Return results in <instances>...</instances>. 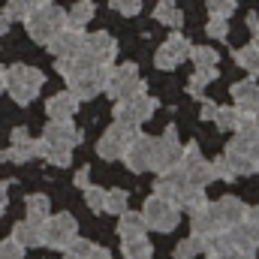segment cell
I'll list each match as a JSON object with an SVG mask.
<instances>
[{
	"label": "cell",
	"mask_w": 259,
	"mask_h": 259,
	"mask_svg": "<svg viewBox=\"0 0 259 259\" xmlns=\"http://www.w3.org/2000/svg\"><path fill=\"white\" fill-rule=\"evenodd\" d=\"M55 69L66 78V91L78 100H94L103 94V84L109 78L112 64H94L88 55H75L72 61H55Z\"/></svg>",
	"instance_id": "cell-1"
},
{
	"label": "cell",
	"mask_w": 259,
	"mask_h": 259,
	"mask_svg": "<svg viewBox=\"0 0 259 259\" xmlns=\"http://www.w3.org/2000/svg\"><path fill=\"white\" fill-rule=\"evenodd\" d=\"M46 84V75L36 69V66H27V64H12L6 69V91L9 97L18 103V106H30L39 91Z\"/></svg>",
	"instance_id": "cell-2"
},
{
	"label": "cell",
	"mask_w": 259,
	"mask_h": 259,
	"mask_svg": "<svg viewBox=\"0 0 259 259\" xmlns=\"http://www.w3.org/2000/svg\"><path fill=\"white\" fill-rule=\"evenodd\" d=\"M64 9L61 6H55V0L52 3H42V6H36L27 18H24V27H27V36L33 39V42H39V46H46L61 27H64Z\"/></svg>",
	"instance_id": "cell-3"
},
{
	"label": "cell",
	"mask_w": 259,
	"mask_h": 259,
	"mask_svg": "<svg viewBox=\"0 0 259 259\" xmlns=\"http://www.w3.org/2000/svg\"><path fill=\"white\" fill-rule=\"evenodd\" d=\"M103 91L118 103V100H127V97H136L145 91V78L139 75V66L136 64H121L109 69V78L103 84Z\"/></svg>",
	"instance_id": "cell-4"
},
{
	"label": "cell",
	"mask_w": 259,
	"mask_h": 259,
	"mask_svg": "<svg viewBox=\"0 0 259 259\" xmlns=\"http://www.w3.org/2000/svg\"><path fill=\"white\" fill-rule=\"evenodd\" d=\"M39 235H42V244L52 247V250H64L66 244L78 235V223L69 211L61 214H49L42 223H39Z\"/></svg>",
	"instance_id": "cell-5"
},
{
	"label": "cell",
	"mask_w": 259,
	"mask_h": 259,
	"mask_svg": "<svg viewBox=\"0 0 259 259\" xmlns=\"http://www.w3.org/2000/svg\"><path fill=\"white\" fill-rule=\"evenodd\" d=\"M142 217H145V223H148V229H154V232H172L175 226H178V220H181V208L175 205V202H169V199H163V196H148L145 199V208H142Z\"/></svg>",
	"instance_id": "cell-6"
},
{
	"label": "cell",
	"mask_w": 259,
	"mask_h": 259,
	"mask_svg": "<svg viewBox=\"0 0 259 259\" xmlns=\"http://www.w3.org/2000/svg\"><path fill=\"white\" fill-rule=\"evenodd\" d=\"M223 157H226V163L235 169V175H256L259 172V148H256L253 139L232 136V142L226 145Z\"/></svg>",
	"instance_id": "cell-7"
},
{
	"label": "cell",
	"mask_w": 259,
	"mask_h": 259,
	"mask_svg": "<svg viewBox=\"0 0 259 259\" xmlns=\"http://www.w3.org/2000/svg\"><path fill=\"white\" fill-rule=\"evenodd\" d=\"M157 106H160V103L142 91V94H136V97L118 100V106H115V112H112V115H115V121H121V124H130V127H142L145 121H151V118H154Z\"/></svg>",
	"instance_id": "cell-8"
},
{
	"label": "cell",
	"mask_w": 259,
	"mask_h": 259,
	"mask_svg": "<svg viewBox=\"0 0 259 259\" xmlns=\"http://www.w3.org/2000/svg\"><path fill=\"white\" fill-rule=\"evenodd\" d=\"M136 133H139V127H130V124L115 121L112 127L100 136V142H97V157H100V160H106V163L121 160V154L127 151V145L133 142V136H136Z\"/></svg>",
	"instance_id": "cell-9"
},
{
	"label": "cell",
	"mask_w": 259,
	"mask_h": 259,
	"mask_svg": "<svg viewBox=\"0 0 259 259\" xmlns=\"http://www.w3.org/2000/svg\"><path fill=\"white\" fill-rule=\"evenodd\" d=\"M178 166L184 169L187 184H193V187H208V184L214 181L211 160H205V157H202V151H199V145H196V142H190V145H184V148H181V163H178Z\"/></svg>",
	"instance_id": "cell-10"
},
{
	"label": "cell",
	"mask_w": 259,
	"mask_h": 259,
	"mask_svg": "<svg viewBox=\"0 0 259 259\" xmlns=\"http://www.w3.org/2000/svg\"><path fill=\"white\" fill-rule=\"evenodd\" d=\"M181 139H178V130L166 127L160 139H154V163H151V172H166L172 166L181 163Z\"/></svg>",
	"instance_id": "cell-11"
},
{
	"label": "cell",
	"mask_w": 259,
	"mask_h": 259,
	"mask_svg": "<svg viewBox=\"0 0 259 259\" xmlns=\"http://www.w3.org/2000/svg\"><path fill=\"white\" fill-rule=\"evenodd\" d=\"M190 49H193V42H190L184 33H172V36L157 49L154 66L163 69V72H172V69H178V66L184 64V61H190Z\"/></svg>",
	"instance_id": "cell-12"
},
{
	"label": "cell",
	"mask_w": 259,
	"mask_h": 259,
	"mask_svg": "<svg viewBox=\"0 0 259 259\" xmlns=\"http://www.w3.org/2000/svg\"><path fill=\"white\" fill-rule=\"evenodd\" d=\"M121 160H124V166H127L130 172H136V175L151 172V163H154V139L145 136V133H136L133 142L127 145V151L121 154Z\"/></svg>",
	"instance_id": "cell-13"
},
{
	"label": "cell",
	"mask_w": 259,
	"mask_h": 259,
	"mask_svg": "<svg viewBox=\"0 0 259 259\" xmlns=\"http://www.w3.org/2000/svg\"><path fill=\"white\" fill-rule=\"evenodd\" d=\"M81 55H88L94 64H112L118 58V39L106 30H97V33H84V42H81Z\"/></svg>",
	"instance_id": "cell-14"
},
{
	"label": "cell",
	"mask_w": 259,
	"mask_h": 259,
	"mask_svg": "<svg viewBox=\"0 0 259 259\" xmlns=\"http://www.w3.org/2000/svg\"><path fill=\"white\" fill-rule=\"evenodd\" d=\"M81 42H84V30H75V27H61L49 42H46V49L52 52V58L55 61H72L78 52H81Z\"/></svg>",
	"instance_id": "cell-15"
},
{
	"label": "cell",
	"mask_w": 259,
	"mask_h": 259,
	"mask_svg": "<svg viewBox=\"0 0 259 259\" xmlns=\"http://www.w3.org/2000/svg\"><path fill=\"white\" fill-rule=\"evenodd\" d=\"M39 157V142L27 136L24 127L12 130V145L6 151H0V163H27Z\"/></svg>",
	"instance_id": "cell-16"
},
{
	"label": "cell",
	"mask_w": 259,
	"mask_h": 259,
	"mask_svg": "<svg viewBox=\"0 0 259 259\" xmlns=\"http://www.w3.org/2000/svg\"><path fill=\"white\" fill-rule=\"evenodd\" d=\"M39 142H46V145H52V148L72 151V148L81 142V130L72 124V118H69V121H49L46 130H42V139H39Z\"/></svg>",
	"instance_id": "cell-17"
},
{
	"label": "cell",
	"mask_w": 259,
	"mask_h": 259,
	"mask_svg": "<svg viewBox=\"0 0 259 259\" xmlns=\"http://www.w3.org/2000/svg\"><path fill=\"white\" fill-rule=\"evenodd\" d=\"M244 202L238 199V196H223V199H217V202H208V211H211V217H214V223L220 226V229H229V226H235V223H241L244 220Z\"/></svg>",
	"instance_id": "cell-18"
},
{
	"label": "cell",
	"mask_w": 259,
	"mask_h": 259,
	"mask_svg": "<svg viewBox=\"0 0 259 259\" xmlns=\"http://www.w3.org/2000/svg\"><path fill=\"white\" fill-rule=\"evenodd\" d=\"M184 187H187V175H184L181 166L157 172V178H154V196H163L169 202H178V196L184 193Z\"/></svg>",
	"instance_id": "cell-19"
},
{
	"label": "cell",
	"mask_w": 259,
	"mask_h": 259,
	"mask_svg": "<svg viewBox=\"0 0 259 259\" xmlns=\"http://www.w3.org/2000/svg\"><path fill=\"white\" fill-rule=\"evenodd\" d=\"M226 235H229V241H232L235 250H241V253H253V256H256V250H259V223L241 220V223L229 226Z\"/></svg>",
	"instance_id": "cell-20"
},
{
	"label": "cell",
	"mask_w": 259,
	"mask_h": 259,
	"mask_svg": "<svg viewBox=\"0 0 259 259\" xmlns=\"http://www.w3.org/2000/svg\"><path fill=\"white\" fill-rule=\"evenodd\" d=\"M78 106H81V100H78L75 94H69V91H61V94L49 97V103H46L49 121H69V118L78 112Z\"/></svg>",
	"instance_id": "cell-21"
},
{
	"label": "cell",
	"mask_w": 259,
	"mask_h": 259,
	"mask_svg": "<svg viewBox=\"0 0 259 259\" xmlns=\"http://www.w3.org/2000/svg\"><path fill=\"white\" fill-rule=\"evenodd\" d=\"M232 103L244 112H259V84L253 81V75L232 84Z\"/></svg>",
	"instance_id": "cell-22"
},
{
	"label": "cell",
	"mask_w": 259,
	"mask_h": 259,
	"mask_svg": "<svg viewBox=\"0 0 259 259\" xmlns=\"http://www.w3.org/2000/svg\"><path fill=\"white\" fill-rule=\"evenodd\" d=\"M118 235L121 241H130V238H145L148 235V223L142 217V211H121L118 214Z\"/></svg>",
	"instance_id": "cell-23"
},
{
	"label": "cell",
	"mask_w": 259,
	"mask_h": 259,
	"mask_svg": "<svg viewBox=\"0 0 259 259\" xmlns=\"http://www.w3.org/2000/svg\"><path fill=\"white\" fill-rule=\"evenodd\" d=\"M94 12H97L94 0H78V3H72L69 9H64V21H66V27L84 30V27H88V21L94 18Z\"/></svg>",
	"instance_id": "cell-24"
},
{
	"label": "cell",
	"mask_w": 259,
	"mask_h": 259,
	"mask_svg": "<svg viewBox=\"0 0 259 259\" xmlns=\"http://www.w3.org/2000/svg\"><path fill=\"white\" fill-rule=\"evenodd\" d=\"M12 241H18L24 250L27 247H39L42 244V235H39V223H33V220H18L15 226H12Z\"/></svg>",
	"instance_id": "cell-25"
},
{
	"label": "cell",
	"mask_w": 259,
	"mask_h": 259,
	"mask_svg": "<svg viewBox=\"0 0 259 259\" xmlns=\"http://www.w3.org/2000/svg\"><path fill=\"white\" fill-rule=\"evenodd\" d=\"M154 18H157L160 24L172 27V30H178V27L184 24V12L178 9V0H160V3L154 6Z\"/></svg>",
	"instance_id": "cell-26"
},
{
	"label": "cell",
	"mask_w": 259,
	"mask_h": 259,
	"mask_svg": "<svg viewBox=\"0 0 259 259\" xmlns=\"http://www.w3.org/2000/svg\"><path fill=\"white\" fill-rule=\"evenodd\" d=\"M24 211H27V220L33 223H42L49 214H52V199L46 193H30L24 199Z\"/></svg>",
	"instance_id": "cell-27"
},
{
	"label": "cell",
	"mask_w": 259,
	"mask_h": 259,
	"mask_svg": "<svg viewBox=\"0 0 259 259\" xmlns=\"http://www.w3.org/2000/svg\"><path fill=\"white\" fill-rule=\"evenodd\" d=\"M211 232H220V226L214 223V217H211V211H208V205H205V208H199V211L190 214V235L205 238V235H211Z\"/></svg>",
	"instance_id": "cell-28"
},
{
	"label": "cell",
	"mask_w": 259,
	"mask_h": 259,
	"mask_svg": "<svg viewBox=\"0 0 259 259\" xmlns=\"http://www.w3.org/2000/svg\"><path fill=\"white\" fill-rule=\"evenodd\" d=\"M181 211H187V214H193L199 208H205L208 205V196H205V187H193V184H187L184 187V193L178 196V202H175Z\"/></svg>",
	"instance_id": "cell-29"
},
{
	"label": "cell",
	"mask_w": 259,
	"mask_h": 259,
	"mask_svg": "<svg viewBox=\"0 0 259 259\" xmlns=\"http://www.w3.org/2000/svg\"><path fill=\"white\" fill-rule=\"evenodd\" d=\"M232 58H235V64L241 66V69H247L253 78H259V46H256V42H250V46H241V49H238Z\"/></svg>",
	"instance_id": "cell-30"
},
{
	"label": "cell",
	"mask_w": 259,
	"mask_h": 259,
	"mask_svg": "<svg viewBox=\"0 0 259 259\" xmlns=\"http://www.w3.org/2000/svg\"><path fill=\"white\" fill-rule=\"evenodd\" d=\"M36 142H39V139H36ZM39 157H42L46 163L58 166V169H66V166L72 163V151H64V148H52V145H46V142H39Z\"/></svg>",
	"instance_id": "cell-31"
},
{
	"label": "cell",
	"mask_w": 259,
	"mask_h": 259,
	"mask_svg": "<svg viewBox=\"0 0 259 259\" xmlns=\"http://www.w3.org/2000/svg\"><path fill=\"white\" fill-rule=\"evenodd\" d=\"M124 259H154V247L148 244V238H130L121 244Z\"/></svg>",
	"instance_id": "cell-32"
},
{
	"label": "cell",
	"mask_w": 259,
	"mask_h": 259,
	"mask_svg": "<svg viewBox=\"0 0 259 259\" xmlns=\"http://www.w3.org/2000/svg\"><path fill=\"white\" fill-rule=\"evenodd\" d=\"M238 115H241V109L238 106H217V112H214V124H217V130H235V124H238Z\"/></svg>",
	"instance_id": "cell-33"
},
{
	"label": "cell",
	"mask_w": 259,
	"mask_h": 259,
	"mask_svg": "<svg viewBox=\"0 0 259 259\" xmlns=\"http://www.w3.org/2000/svg\"><path fill=\"white\" fill-rule=\"evenodd\" d=\"M127 208H130L127 190H121V187L106 190V208H103V214H121V211H127Z\"/></svg>",
	"instance_id": "cell-34"
},
{
	"label": "cell",
	"mask_w": 259,
	"mask_h": 259,
	"mask_svg": "<svg viewBox=\"0 0 259 259\" xmlns=\"http://www.w3.org/2000/svg\"><path fill=\"white\" fill-rule=\"evenodd\" d=\"M202 253V238L199 235H190L184 241H178V247L172 250V259H196Z\"/></svg>",
	"instance_id": "cell-35"
},
{
	"label": "cell",
	"mask_w": 259,
	"mask_h": 259,
	"mask_svg": "<svg viewBox=\"0 0 259 259\" xmlns=\"http://www.w3.org/2000/svg\"><path fill=\"white\" fill-rule=\"evenodd\" d=\"M190 61L196 66H214L220 61V55H217V49H211V46H193L190 49Z\"/></svg>",
	"instance_id": "cell-36"
},
{
	"label": "cell",
	"mask_w": 259,
	"mask_h": 259,
	"mask_svg": "<svg viewBox=\"0 0 259 259\" xmlns=\"http://www.w3.org/2000/svg\"><path fill=\"white\" fill-rule=\"evenodd\" d=\"M91 247H94V244H91L88 238H78V235H75V238L66 244L64 250H61V253H64V259H88Z\"/></svg>",
	"instance_id": "cell-37"
},
{
	"label": "cell",
	"mask_w": 259,
	"mask_h": 259,
	"mask_svg": "<svg viewBox=\"0 0 259 259\" xmlns=\"http://www.w3.org/2000/svg\"><path fill=\"white\" fill-rule=\"evenodd\" d=\"M208 3V15L217 18H232V12L238 9V0H205Z\"/></svg>",
	"instance_id": "cell-38"
},
{
	"label": "cell",
	"mask_w": 259,
	"mask_h": 259,
	"mask_svg": "<svg viewBox=\"0 0 259 259\" xmlns=\"http://www.w3.org/2000/svg\"><path fill=\"white\" fill-rule=\"evenodd\" d=\"M84 202H88V208H91V211L103 214V208H106V190H103V187L88 184V187H84Z\"/></svg>",
	"instance_id": "cell-39"
},
{
	"label": "cell",
	"mask_w": 259,
	"mask_h": 259,
	"mask_svg": "<svg viewBox=\"0 0 259 259\" xmlns=\"http://www.w3.org/2000/svg\"><path fill=\"white\" fill-rule=\"evenodd\" d=\"M205 33H208L211 39H226V36H229V18H217V15H211L208 24H205Z\"/></svg>",
	"instance_id": "cell-40"
},
{
	"label": "cell",
	"mask_w": 259,
	"mask_h": 259,
	"mask_svg": "<svg viewBox=\"0 0 259 259\" xmlns=\"http://www.w3.org/2000/svg\"><path fill=\"white\" fill-rule=\"evenodd\" d=\"M211 169H214V181H235L238 175H235V169L226 163V157L220 154L217 160H211Z\"/></svg>",
	"instance_id": "cell-41"
},
{
	"label": "cell",
	"mask_w": 259,
	"mask_h": 259,
	"mask_svg": "<svg viewBox=\"0 0 259 259\" xmlns=\"http://www.w3.org/2000/svg\"><path fill=\"white\" fill-rule=\"evenodd\" d=\"M109 6L112 9H118L121 15H139V9H142V0H109Z\"/></svg>",
	"instance_id": "cell-42"
},
{
	"label": "cell",
	"mask_w": 259,
	"mask_h": 259,
	"mask_svg": "<svg viewBox=\"0 0 259 259\" xmlns=\"http://www.w3.org/2000/svg\"><path fill=\"white\" fill-rule=\"evenodd\" d=\"M21 256H24V247L18 241H12V238L0 241V259H21Z\"/></svg>",
	"instance_id": "cell-43"
},
{
	"label": "cell",
	"mask_w": 259,
	"mask_h": 259,
	"mask_svg": "<svg viewBox=\"0 0 259 259\" xmlns=\"http://www.w3.org/2000/svg\"><path fill=\"white\" fill-rule=\"evenodd\" d=\"M205 88H208V81H205L199 72H193V75L187 78V94H190V97H196V100H202V91H205Z\"/></svg>",
	"instance_id": "cell-44"
},
{
	"label": "cell",
	"mask_w": 259,
	"mask_h": 259,
	"mask_svg": "<svg viewBox=\"0 0 259 259\" xmlns=\"http://www.w3.org/2000/svg\"><path fill=\"white\" fill-rule=\"evenodd\" d=\"M72 184H75L78 190H84V187L91 184V166H81V169L75 172V178H72Z\"/></svg>",
	"instance_id": "cell-45"
},
{
	"label": "cell",
	"mask_w": 259,
	"mask_h": 259,
	"mask_svg": "<svg viewBox=\"0 0 259 259\" xmlns=\"http://www.w3.org/2000/svg\"><path fill=\"white\" fill-rule=\"evenodd\" d=\"M214 112H217V103L202 100V106H199V118H202V121H214Z\"/></svg>",
	"instance_id": "cell-46"
},
{
	"label": "cell",
	"mask_w": 259,
	"mask_h": 259,
	"mask_svg": "<svg viewBox=\"0 0 259 259\" xmlns=\"http://www.w3.org/2000/svg\"><path fill=\"white\" fill-rule=\"evenodd\" d=\"M88 259H115L112 256V250H106V247H91V253H88Z\"/></svg>",
	"instance_id": "cell-47"
},
{
	"label": "cell",
	"mask_w": 259,
	"mask_h": 259,
	"mask_svg": "<svg viewBox=\"0 0 259 259\" xmlns=\"http://www.w3.org/2000/svg\"><path fill=\"white\" fill-rule=\"evenodd\" d=\"M244 220L259 223V202H256V205H250V208H244Z\"/></svg>",
	"instance_id": "cell-48"
},
{
	"label": "cell",
	"mask_w": 259,
	"mask_h": 259,
	"mask_svg": "<svg viewBox=\"0 0 259 259\" xmlns=\"http://www.w3.org/2000/svg\"><path fill=\"white\" fill-rule=\"evenodd\" d=\"M6 205H9V187H6V184H0V214L6 211Z\"/></svg>",
	"instance_id": "cell-49"
},
{
	"label": "cell",
	"mask_w": 259,
	"mask_h": 259,
	"mask_svg": "<svg viewBox=\"0 0 259 259\" xmlns=\"http://www.w3.org/2000/svg\"><path fill=\"white\" fill-rule=\"evenodd\" d=\"M220 259H256L253 253H241V250H229L226 256H220Z\"/></svg>",
	"instance_id": "cell-50"
},
{
	"label": "cell",
	"mask_w": 259,
	"mask_h": 259,
	"mask_svg": "<svg viewBox=\"0 0 259 259\" xmlns=\"http://www.w3.org/2000/svg\"><path fill=\"white\" fill-rule=\"evenodd\" d=\"M244 24H247V30H250V33H253V30H256V27H259V15H256V12H250V15H247V21H244Z\"/></svg>",
	"instance_id": "cell-51"
},
{
	"label": "cell",
	"mask_w": 259,
	"mask_h": 259,
	"mask_svg": "<svg viewBox=\"0 0 259 259\" xmlns=\"http://www.w3.org/2000/svg\"><path fill=\"white\" fill-rule=\"evenodd\" d=\"M9 24H12V21H9L6 15H0V36H3V33H9Z\"/></svg>",
	"instance_id": "cell-52"
},
{
	"label": "cell",
	"mask_w": 259,
	"mask_h": 259,
	"mask_svg": "<svg viewBox=\"0 0 259 259\" xmlns=\"http://www.w3.org/2000/svg\"><path fill=\"white\" fill-rule=\"evenodd\" d=\"M3 91H6V69L0 66V94H3Z\"/></svg>",
	"instance_id": "cell-53"
},
{
	"label": "cell",
	"mask_w": 259,
	"mask_h": 259,
	"mask_svg": "<svg viewBox=\"0 0 259 259\" xmlns=\"http://www.w3.org/2000/svg\"><path fill=\"white\" fill-rule=\"evenodd\" d=\"M253 42H256V46H259V27H256V30H253Z\"/></svg>",
	"instance_id": "cell-54"
},
{
	"label": "cell",
	"mask_w": 259,
	"mask_h": 259,
	"mask_svg": "<svg viewBox=\"0 0 259 259\" xmlns=\"http://www.w3.org/2000/svg\"><path fill=\"white\" fill-rule=\"evenodd\" d=\"M256 148H259V130H256Z\"/></svg>",
	"instance_id": "cell-55"
}]
</instances>
